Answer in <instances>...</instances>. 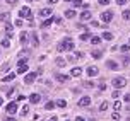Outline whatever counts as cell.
Returning <instances> with one entry per match:
<instances>
[{
    "mask_svg": "<svg viewBox=\"0 0 130 121\" xmlns=\"http://www.w3.org/2000/svg\"><path fill=\"white\" fill-rule=\"evenodd\" d=\"M74 50V41L70 38H65L58 45V51H72Z\"/></svg>",
    "mask_w": 130,
    "mask_h": 121,
    "instance_id": "obj_1",
    "label": "cell"
},
{
    "mask_svg": "<svg viewBox=\"0 0 130 121\" xmlns=\"http://www.w3.org/2000/svg\"><path fill=\"white\" fill-rule=\"evenodd\" d=\"M19 15H21V19L32 21V12H31V9H29V7H22V9L19 10Z\"/></svg>",
    "mask_w": 130,
    "mask_h": 121,
    "instance_id": "obj_2",
    "label": "cell"
},
{
    "mask_svg": "<svg viewBox=\"0 0 130 121\" xmlns=\"http://www.w3.org/2000/svg\"><path fill=\"white\" fill-rule=\"evenodd\" d=\"M113 85H115L117 89H122V87L127 85V80H125L123 77H115V78H113Z\"/></svg>",
    "mask_w": 130,
    "mask_h": 121,
    "instance_id": "obj_3",
    "label": "cell"
},
{
    "mask_svg": "<svg viewBox=\"0 0 130 121\" xmlns=\"http://www.w3.org/2000/svg\"><path fill=\"white\" fill-rule=\"evenodd\" d=\"M91 104V97L89 96H84L79 99V108H86V106H89Z\"/></svg>",
    "mask_w": 130,
    "mask_h": 121,
    "instance_id": "obj_4",
    "label": "cell"
},
{
    "mask_svg": "<svg viewBox=\"0 0 130 121\" xmlns=\"http://www.w3.org/2000/svg\"><path fill=\"white\" fill-rule=\"evenodd\" d=\"M5 111L9 113V114H14V113L17 111V104H15V102H9V104L5 106Z\"/></svg>",
    "mask_w": 130,
    "mask_h": 121,
    "instance_id": "obj_5",
    "label": "cell"
},
{
    "mask_svg": "<svg viewBox=\"0 0 130 121\" xmlns=\"http://www.w3.org/2000/svg\"><path fill=\"white\" fill-rule=\"evenodd\" d=\"M36 77H38V73H27V75L24 77V82H26V84H32Z\"/></svg>",
    "mask_w": 130,
    "mask_h": 121,
    "instance_id": "obj_6",
    "label": "cell"
},
{
    "mask_svg": "<svg viewBox=\"0 0 130 121\" xmlns=\"http://www.w3.org/2000/svg\"><path fill=\"white\" fill-rule=\"evenodd\" d=\"M80 73H82V68H80V67H74L72 72H70L72 77H80Z\"/></svg>",
    "mask_w": 130,
    "mask_h": 121,
    "instance_id": "obj_7",
    "label": "cell"
},
{
    "mask_svg": "<svg viewBox=\"0 0 130 121\" xmlns=\"http://www.w3.org/2000/svg\"><path fill=\"white\" fill-rule=\"evenodd\" d=\"M101 19H103L104 22H110V21L113 19V14H111V12H103V14H101Z\"/></svg>",
    "mask_w": 130,
    "mask_h": 121,
    "instance_id": "obj_8",
    "label": "cell"
},
{
    "mask_svg": "<svg viewBox=\"0 0 130 121\" xmlns=\"http://www.w3.org/2000/svg\"><path fill=\"white\" fill-rule=\"evenodd\" d=\"M106 67L111 68V70H118V63H117V62H113V60H108V62H106Z\"/></svg>",
    "mask_w": 130,
    "mask_h": 121,
    "instance_id": "obj_9",
    "label": "cell"
},
{
    "mask_svg": "<svg viewBox=\"0 0 130 121\" xmlns=\"http://www.w3.org/2000/svg\"><path fill=\"white\" fill-rule=\"evenodd\" d=\"M39 15L41 17H50L52 15V9H41L39 10Z\"/></svg>",
    "mask_w": 130,
    "mask_h": 121,
    "instance_id": "obj_10",
    "label": "cell"
},
{
    "mask_svg": "<svg viewBox=\"0 0 130 121\" xmlns=\"http://www.w3.org/2000/svg\"><path fill=\"white\" fill-rule=\"evenodd\" d=\"M39 99H41V96H39V94H31V96H29V101H31L32 104H38Z\"/></svg>",
    "mask_w": 130,
    "mask_h": 121,
    "instance_id": "obj_11",
    "label": "cell"
},
{
    "mask_svg": "<svg viewBox=\"0 0 130 121\" xmlns=\"http://www.w3.org/2000/svg\"><path fill=\"white\" fill-rule=\"evenodd\" d=\"M87 75L89 77H96L98 75V68L96 67H89V68H87Z\"/></svg>",
    "mask_w": 130,
    "mask_h": 121,
    "instance_id": "obj_12",
    "label": "cell"
},
{
    "mask_svg": "<svg viewBox=\"0 0 130 121\" xmlns=\"http://www.w3.org/2000/svg\"><path fill=\"white\" fill-rule=\"evenodd\" d=\"M91 17H92V14L89 12V10H84V12L80 14V19L82 21H87V19H91Z\"/></svg>",
    "mask_w": 130,
    "mask_h": 121,
    "instance_id": "obj_13",
    "label": "cell"
},
{
    "mask_svg": "<svg viewBox=\"0 0 130 121\" xmlns=\"http://www.w3.org/2000/svg\"><path fill=\"white\" fill-rule=\"evenodd\" d=\"M57 80H58V82H67V80H69V75H62V73H57Z\"/></svg>",
    "mask_w": 130,
    "mask_h": 121,
    "instance_id": "obj_14",
    "label": "cell"
},
{
    "mask_svg": "<svg viewBox=\"0 0 130 121\" xmlns=\"http://www.w3.org/2000/svg\"><path fill=\"white\" fill-rule=\"evenodd\" d=\"M53 21H55L53 17H48V19H46L45 22H43V26H41V27H45V29H46V27H50V26L53 24Z\"/></svg>",
    "mask_w": 130,
    "mask_h": 121,
    "instance_id": "obj_15",
    "label": "cell"
},
{
    "mask_svg": "<svg viewBox=\"0 0 130 121\" xmlns=\"http://www.w3.org/2000/svg\"><path fill=\"white\" fill-rule=\"evenodd\" d=\"M65 17H67V19H72V17H75V10H65Z\"/></svg>",
    "mask_w": 130,
    "mask_h": 121,
    "instance_id": "obj_16",
    "label": "cell"
},
{
    "mask_svg": "<svg viewBox=\"0 0 130 121\" xmlns=\"http://www.w3.org/2000/svg\"><path fill=\"white\" fill-rule=\"evenodd\" d=\"M14 78H15V73H9V75L4 77V80H2V82H10V80H14Z\"/></svg>",
    "mask_w": 130,
    "mask_h": 121,
    "instance_id": "obj_17",
    "label": "cell"
},
{
    "mask_svg": "<svg viewBox=\"0 0 130 121\" xmlns=\"http://www.w3.org/2000/svg\"><path fill=\"white\" fill-rule=\"evenodd\" d=\"M55 104H57L58 108H67V101H65V99H60V101H57Z\"/></svg>",
    "mask_w": 130,
    "mask_h": 121,
    "instance_id": "obj_18",
    "label": "cell"
},
{
    "mask_svg": "<svg viewBox=\"0 0 130 121\" xmlns=\"http://www.w3.org/2000/svg\"><path fill=\"white\" fill-rule=\"evenodd\" d=\"M103 39H106V41H111V39H113V34L104 31V32H103Z\"/></svg>",
    "mask_w": 130,
    "mask_h": 121,
    "instance_id": "obj_19",
    "label": "cell"
},
{
    "mask_svg": "<svg viewBox=\"0 0 130 121\" xmlns=\"http://www.w3.org/2000/svg\"><path fill=\"white\" fill-rule=\"evenodd\" d=\"M55 106H57V104H55V102H53V101H50V102H46V106H45V109H48V111H52V109L55 108Z\"/></svg>",
    "mask_w": 130,
    "mask_h": 121,
    "instance_id": "obj_20",
    "label": "cell"
},
{
    "mask_svg": "<svg viewBox=\"0 0 130 121\" xmlns=\"http://www.w3.org/2000/svg\"><path fill=\"white\" fill-rule=\"evenodd\" d=\"M91 55H92V58H96V60H99V58L103 56V53H101V51H92Z\"/></svg>",
    "mask_w": 130,
    "mask_h": 121,
    "instance_id": "obj_21",
    "label": "cell"
},
{
    "mask_svg": "<svg viewBox=\"0 0 130 121\" xmlns=\"http://www.w3.org/2000/svg\"><path fill=\"white\" fill-rule=\"evenodd\" d=\"M91 41H92V45H99V43H101V38H99V36H92Z\"/></svg>",
    "mask_w": 130,
    "mask_h": 121,
    "instance_id": "obj_22",
    "label": "cell"
},
{
    "mask_svg": "<svg viewBox=\"0 0 130 121\" xmlns=\"http://www.w3.org/2000/svg\"><path fill=\"white\" fill-rule=\"evenodd\" d=\"M26 72H27V65H22L17 68V73H26Z\"/></svg>",
    "mask_w": 130,
    "mask_h": 121,
    "instance_id": "obj_23",
    "label": "cell"
},
{
    "mask_svg": "<svg viewBox=\"0 0 130 121\" xmlns=\"http://www.w3.org/2000/svg\"><path fill=\"white\" fill-rule=\"evenodd\" d=\"M27 41V32H21V43H26Z\"/></svg>",
    "mask_w": 130,
    "mask_h": 121,
    "instance_id": "obj_24",
    "label": "cell"
},
{
    "mask_svg": "<svg viewBox=\"0 0 130 121\" xmlns=\"http://www.w3.org/2000/svg\"><path fill=\"white\" fill-rule=\"evenodd\" d=\"M122 15H123L125 21H130V10H123V14H122Z\"/></svg>",
    "mask_w": 130,
    "mask_h": 121,
    "instance_id": "obj_25",
    "label": "cell"
},
{
    "mask_svg": "<svg viewBox=\"0 0 130 121\" xmlns=\"http://www.w3.org/2000/svg\"><path fill=\"white\" fill-rule=\"evenodd\" d=\"M5 31H7V34H10V36H12V32H14V27H12V26H10V24H7Z\"/></svg>",
    "mask_w": 130,
    "mask_h": 121,
    "instance_id": "obj_26",
    "label": "cell"
},
{
    "mask_svg": "<svg viewBox=\"0 0 130 121\" xmlns=\"http://www.w3.org/2000/svg\"><path fill=\"white\" fill-rule=\"evenodd\" d=\"M113 109H115V111H117V113H118V111H120V109H122V102H115V106H113Z\"/></svg>",
    "mask_w": 130,
    "mask_h": 121,
    "instance_id": "obj_27",
    "label": "cell"
},
{
    "mask_svg": "<svg viewBox=\"0 0 130 121\" xmlns=\"http://www.w3.org/2000/svg\"><path fill=\"white\" fill-rule=\"evenodd\" d=\"M57 65L58 67H65V60L63 58H57Z\"/></svg>",
    "mask_w": 130,
    "mask_h": 121,
    "instance_id": "obj_28",
    "label": "cell"
},
{
    "mask_svg": "<svg viewBox=\"0 0 130 121\" xmlns=\"http://www.w3.org/2000/svg\"><path fill=\"white\" fill-rule=\"evenodd\" d=\"M2 46H4V48H9V46H10V41H9V39H2Z\"/></svg>",
    "mask_w": 130,
    "mask_h": 121,
    "instance_id": "obj_29",
    "label": "cell"
},
{
    "mask_svg": "<svg viewBox=\"0 0 130 121\" xmlns=\"http://www.w3.org/2000/svg\"><path fill=\"white\" fill-rule=\"evenodd\" d=\"M27 113H29V108H27V106H24V108L21 109V114H22V116H26Z\"/></svg>",
    "mask_w": 130,
    "mask_h": 121,
    "instance_id": "obj_30",
    "label": "cell"
},
{
    "mask_svg": "<svg viewBox=\"0 0 130 121\" xmlns=\"http://www.w3.org/2000/svg\"><path fill=\"white\" fill-rule=\"evenodd\" d=\"M79 39H82V41H87V39H91V36H89L87 32H84V34H82V36H80Z\"/></svg>",
    "mask_w": 130,
    "mask_h": 121,
    "instance_id": "obj_31",
    "label": "cell"
},
{
    "mask_svg": "<svg viewBox=\"0 0 130 121\" xmlns=\"http://www.w3.org/2000/svg\"><path fill=\"white\" fill-rule=\"evenodd\" d=\"M32 45H34V46H38V34H36V32L32 34Z\"/></svg>",
    "mask_w": 130,
    "mask_h": 121,
    "instance_id": "obj_32",
    "label": "cell"
},
{
    "mask_svg": "<svg viewBox=\"0 0 130 121\" xmlns=\"http://www.w3.org/2000/svg\"><path fill=\"white\" fill-rule=\"evenodd\" d=\"M128 62H130V58H128V56H123V60H122V65H123V67H127V65H128Z\"/></svg>",
    "mask_w": 130,
    "mask_h": 121,
    "instance_id": "obj_33",
    "label": "cell"
},
{
    "mask_svg": "<svg viewBox=\"0 0 130 121\" xmlns=\"http://www.w3.org/2000/svg\"><path fill=\"white\" fill-rule=\"evenodd\" d=\"M128 50H130V45H123L122 48H120V51H123V53H127Z\"/></svg>",
    "mask_w": 130,
    "mask_h": 121,
    "instance_id": "obj_34",
    "label": "cell"
},
{
    "mask_svg": "<svg viewBox=\"0 0 130 121\" xmlns=\"http://www.w3.org/2000/svg\"><path fill=\"white\" fill-rule=\"evenodd\" d=\"M22 65H27V60L24 58V60H19V63H17V67H22Z\"/></svg>",
    "mask_w": 130,
    "mask_h": 121,
    "instance_id": "obj_35",
    "label": "cell"
},
{
    "mask_svg": "<svg viewBox=\"0 0 130 121\" xmlns=\"http://www.w3.org/2000/svg\"><path fill=\"white\" fill-rule=\"evenodd\" d=\"M101 111H106V109H108V102H103V104H101Z\"/></svg>",
    "mask_w": 130,
    "mask_h": 121,
    "instance_id": "obj_36",
    "label": "cell"
},
{
    "mask_svg": "<svg viewBox=\"0 0 130 121\" xmlns=\"http://www.w3.org/2000/svg\"><path fill=\"white\" fill-rule=\"evenodd\" d=\"M4 121H17V119H15V118H12V116H5V118H4Z\"/></svg>",
    "mask_w": 130,
    "mask_h": 121,
    "instance_id": "obj_37",
    "label": "cell"
},
{
    "mask_svg": "<svg viewBox=\"0 0 130 121\" xmlns=\"http://www.w3.org/2000/svg\"><path fill=\"white\" fill-rule=\"evenodd\" d=\"M72 4H74V5H75V7H79V5H80V4H82V0H72Z\"/></svg>",
    "mask_w": 130,
    "mask_h": 121,
    "instance_id": "obj_38",
    "label": "cell"
},
{
    "mask_svg": "<svg viewBox=\"0 0 130 121\" xmlns=\"http://www.w3.org/2000/svg\"><path fill=\"white\" fill-rule=\"evenodd\" d=\"M91 26H92V27H101V26H99V22H98V21H92V22H91Z\"/></svg>",
    "mask_w": 130,
    "mask_h": 121,
    "instance_id": "obj_39",
    "label": "cell"
},
{
    "mask_svg": "<svg viewBox=\"0 0 130 121\" xmlns=\"http://www.w3.org/2000/svg\"><path fill=\"white\" fill-rule=\"evenodd\" d=\"M111 96L115 97V99H118V96H120V90H115V92H113V94H111Z\"/></svg>",
    "mask_w": 130,
    "mask_h": 121,
    "instance_id": "obj_40",
    "label": "cell"
},
{
    "mask_svg": "<svg viewBox=\"0 0 130 121\" xmlns=\"http://www.w3.org/2000/svg\"><path fill=\"white\" fill-rule=\"evenodd\" d=\"M99 4H101V5H108V4H110V0H99Z\"/></svg>",
    "mask_w": 130,
    "mask_h": 121,
    "instance_id": "obj_41",
    "label": "cell"
},
{
    "mask_svg": "<svg viewBox=\"0 0 130 121\" xmlns=\"http://www.w3.org/2000/svg\"><path fill=\"white\" fill-rule=\"evenodd\" d=\"M117 4H118V5H125V4H127V0H117Z\"/></svg>",
    "mask_w": 130,
    "mask_h": 121,
    "instance_id": "obj_42",
    "label": "cell"
},
{
    "mask_svg": "<svg viewBox=\"0 0 130 121\" xmlns=\"http://www.w3.org/2000/svg\"><path fill=\"white\" fill-rule=\"evenodd\" d=\"M7 17H9V14H2V15H0V21H5Z\"/></svg>",
    "mask_w": 130,
    "mask_h": 121,
    "instance_id": "obj_43",
    "label": "cell"
},
{
    "mask_svg": "<svg viewBox=\"0 0 130 121\" xmlns=\"http://www.w3.org/2000/svg\"><path fill=\"white\" fill-rule=\"evenodd\" d=\"M57 2H58V0H48V4H50V5H55Z\"/></svg>",
    "mask_w": 130,
    "mask_h": 121,
    "instance_id": "obj_44",
    "label": "cell"
},
{
    "mask_svg": "<svg viewBox=\"0 0 130 121\" xmlns=\"http://www.w3.org/2000/svg\"><path fill=\"white\" fill-rule=\"evenodd\" d=\"M15 2H17V0H7V4H9V5H14Z\"/></svg>",
    "mask_w": 130,
    "mask_h": 121,
    "instance_id": "obj_45",
    "label": "cell"
},
{
    "mask_svg": "<svg viewBox=\"0 0 130 121\" xmlns=\"http://www.w3.org/2000/svg\"><path fill=\"white\" fill-rule=\"evenodd\" d=\"M15 26H22V19H17V21H15Z\"/></svg>",
    "mask_w": 130,
    "mask_h": 121,
    "instance_id": "obj_46",
    "label": "cell"
},
{
    "mask_svg": "<svg viewBox=\"0 0 130 121\" xmlns=\"http://www.w3.org/2000/svg\"><path fill=\"white\" fill-rule=\"evenodd\" d=\"M123 99H125L127 102H130V94H125V97H123Z\"/></svg>",
    "mask_w": 130,
    "mask_h": 121,
    "instance_id": "obj_47",
    "label": "cell"
},
{
    "mask_svg": "<svg viewBox=\"0 0 130 121\" xmlns=\"http://www.w3.org/2000/svg\"><path fill=\"white\" fill-rule=\"evenodd\" d=\"M75 121H86V118H80V116H77V118H75Z\"/></svg>",
    "mask_w": 130,
    "mask_h": 121,
    "instance_id": "obj_48",
    "label": "cell"
},
{
    "mask_svg": "<svg viewBox=\"0 0 130 121\" xmlns=\"http://www.w3.org/2000/svg\"><path fill=\"white\" fill-rule=\"evenodd\" d=\"M57 119H58V118H57V116H53L52 119H46V121H57Z\"/></svg>",
    "mask_w": 130,
    "mask_h": 121,
    "instance_id": "obj_49",
    "label": "cell"
},
{
    "mask_svg": "<svg viewBox=\"0 0 130 121\" xmlns=\"http://www.w3.org/2000/svg\"><path fill=\"white\" fill-rule=\"evenodd\" d=\"M2 102H4V101H2V97H0V106H2Z\"/></svg>",
    "mask_w": 130,
    "mask_h": 121,
    "instance_id": "obj_50",
    "label": "cell"
},
{
    "mask_svg": "<svg viewBox=\"0 0 130 121\" xmlns=\"http://www.w3.org/2000/svg\"><path fill=\"white\" fill-rule=\"evenodd\" d=\"M127 121H130V116H128V118H127Z\"/></svg>",
    "mask_w": 130,
    "mask_h": 121,
    "instance_id": "obj_51",
    "label": "cell"
},
{
    "mask_svg": "<svg viewBox=\"0 0 130 121\" xmlns=\"http://www.w3.org/2000/svg\"><path fill=\"white\" fill-rule=\"evenodd\" d=\"M67 2H72V0H67Z\"/></svg>",
    "mask_w": 130,
    "mask_h": 121,
    "instance_id": "obj_52",
    "label": "cell"
},
{
    "mask_svg": "<svg viewBox=\"0 0 130 121\" xmlns=\"http://www.w3.org/2000/svg\"><path fill=\"white\" fill-rule=\"evenodd\" d=\"M128 45H130V39H128Z\"/></svg>",
    "mask_w": 130,
    "mask_h": 121,
    "instance_id": "obj_53",
    "label": "cell"
},
{
    "mask_svg": "<svg viewBox=\"0 0 130 121\" xmlns=\"http://www.w3.org/2000/svg\"><path fill=\"white\" fill-rule=\"evenodd\" d=\"M29 2H31V0H29Z\"/></svg>",
    "mask_w": 130,
    "mask_h": 121,
    "instance_id": "obj_54",
    "label": "cell"
}]
</instances>
